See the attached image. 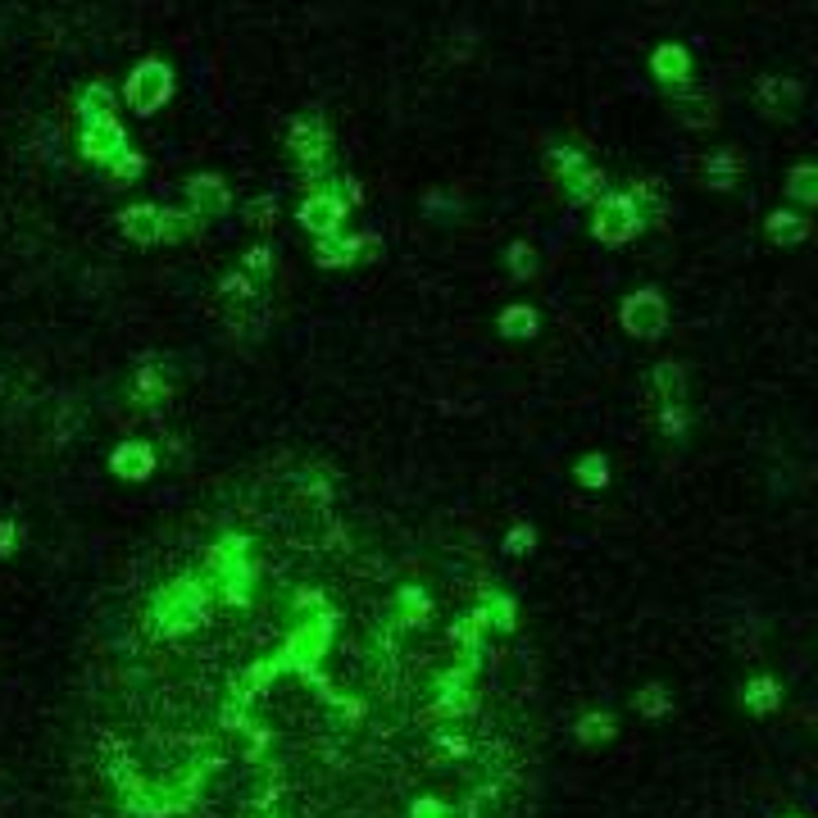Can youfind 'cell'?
Masks as SVG:
<instances>
[{"mask_svg": "<svg viewBox=\"0 0 818 818\" xmlns=\"http://www.w3.org/2000/svg\"><path fill=\"white\" fill-rule=\"evenodd\" d=\"M332 627H337V614L332 610H323L319 618H305V623H295V632L282 642V650L269 659V668H273V678L278 674H287V668H295L301 678H314L319 687H323V696L327 700H337L327 691V682L319 678V659H323V650H327V642H332Z\"/></svg>", "mask_w": 818, "mask_h": 818, "instance_id": "cell-1", "label": "cell"}, {"mask_svg": "<svg viewBox=\"0 0 818 818\" xmlns=\"http://www.w3.org/2000/svg\"><path fill=\"white\" fill-rule=\"evenodd\" d=\"M209 614V586L196 578H177L155 596V627L164 637H182V632L201 627Z\"/></svg>", "mask_w": 818, "mask_h": 818, "instance_id": "cell-2", "label": "cell"}, {"mask_svg": "<svg viewBox=\"0 0 818 818\" xmlns=\"http://www.w3.org/2000/svg\"><path fill=\"white\" fill-rule=\"evenodd\" d=\"M209 578H214L218 596L228 601V605H246V601H250V578H255L250 541H246V537H223V541L209 550Z\"/></svg>", "mask_w": 818, "mask_h": 818, "instance_id": "cell-3", "label": "cell"}, {"mask_svg": "<svg viewBox=\"0 0 818 818\" xmlns=\"http://www.w3.org/2000/svg\"><path fill=\"white\" fill-rule=\"evenodd\" d=\"M591 205H596V218H591V237H596L601 246H627L632 237L646 228V218H642L637 201H632L627 192H601Z\"/></svg>", "mask_w": 818, "mask_h": 818, "instance_id": "cell-4", "label": "cell"}, {"mask_svg": "<svg viewBox=\"0 0 818 818\" xmlns=\"http://www.w3.org/2000/svg\"><path fill=\"white\" fill-rule=\"evenodd\" d=\"M623 332L627 337H637V342H659L664 337V327H668V301H664V291L655 287H642V291H632L623 310Z\"/></svg>", "mask_w": 818, "mask_h": 818, "instance_id": "cell-5", "label": "cell"}, {"mask_svg": "<svg viewBox=\"0 0 818 818\" xmlns=\"http://www.w3.org/2000/svg\"><path fill=\"white\" fill-rule=\"evenodd\" d=\"M169 96H173V68L164 60H141L128 78V105L137 115H155Z\"/></svg>", "mask_w": 818, "mask_h": 818, "instance_id": "cell-6", "label": "cell"}, {"mask_svg": "<svg viewBox=\"0 0 818 818\" xmlns=\"http://www.w3.org/2000/svg\"><path fill=\"white\" fill-rule=\"evenodd\" d=\"M287 146H291V155L301 160V169H323L327 164V155H332V132H327V119L323 115H305V119H295L291 123V137H287Z\"/></svg>", "mask_w": 818, "mask_h": 818, "instance_id": "cell-7", "label": "cell"}, {"mask_svg": "<svg viewBox=\"0 0 818 818\" xmlns=\"http://www.w3.org/2000/svg\"><path fill=\"white\" fill-rule=\"evenodd\" d=\"M295 218H301V228L314 233V237H332L346 228V201L332 192V187H319L301 209H295Z\"/></svg>", "mask_w": 818, "mask_h": 818, "instance_id": "cell-8", "label": "cell"}, {"mask_svg": "<svg viewBox=\"0 0 818 818\" xmlns=\"http://www.w3.org/2000/svg\"><path fill=\"white\" fill-rule=\"evenodd\" d=\"M187 209L196 218H223L233 209V192H228V182L214 177V173H196L187 182Z\"/></svg>", "mask_w": 818, "mask_h": 818, "instance_id": "cell-9", "label": "cell"}, {"mask_svg": "<svg viewBox=\"0 0 818 818\" xmlns=\"http://www.w3.org/2000/svg\"><path fill=\"white\" fill-rule=\"evenodd\" d=\"M119 151H128V137L119 128V119H100V123H83V155L92 164H109Z\"/></svg>", "mask_w": 818, "mask_h": 818, "instance_id": "cell-10", "label": "cell"}, {"mask_svg": "<svg viewBox=\"0 0 818 818\" xmlns=\"http://www.w3.org/2000/svg\"><path fill=\"white\" fill-rule=\"evenodd\" d=\"M650 73H655V83L668 87V92L691 87V55H687V46H674V42L655 46V55H650Z\"/></svg>", "mask_w": 818, "mask_h": 818, "instance_id": "cell-11", "label": "cell"}, {"mask_svg": "<svg viewBox=\"0 0 818 818\" xmlns=\"http://www.w3.org/2000/svg\"><path fill=\"white\" fill-rule=\"evenodd\" d=\"M109 469H115L123 482H146L155 473V445L151 441H123L109 455Z\"/></svg>", "mask_w": 818, "mask_h": 818, "instance_id": "cell-12", "label": "cell"}, {"mask_svg": "<svg viewBox=\"0 0 818 818\" xmlns=\"http://www.w3.org/2000/svg\"><path fill=\"white\" fill-rule=\"evenodd\" d=\"M487 627L492 623H487V614H482V605L451 623V642L460 646L464 659H482V650H487Z\"/></svg>", "mask_w": 818, "mask_h": 818, "instance_id": "cell-13", "label": "cell"}, {"mask_svg": "<svg viewBox=\"0 0 818 818\" xmlns=\"http://www.w3.org/2000/svg\"><path fill=\"white\" fill-rule=\"evenodd\" d=\"M119 228H123V237H132L137 246H155L160 241V205H128L123 214H119Z\"/></svg>", "mask_w": 818, "mask_h": 818, "instance_id": "cell-14", "label": "cell"}, {"mask_svg": "<svg viewBox=\"0 0 818 818\" xmlns=\"http://www.w3.org/2000/svg\"><path fill=\"white\" fill-rule=\"evenodd\" d=\"M741 173H746V160H741V151H732V146H723L719 155L704 160V187H714V192H732Z\"/></svg>", "mask_w": 818, "mask_h": 818, "instance_id": "cell-15", "label": "cell"}, {"mask_svg": "<svg viewBox=\"0 0 818 818\" xmlns=\"http://www.w3.org/2000/svg\"><path fill=\"white\" fill-rule=\"evenodd\" d=\"M741 704H746L751 714L768 719L773 710H783V682H777L773 674H760V678H751L746 687H741Z\"/></svg>", "mask_w": 818, "mask_h": 818, "instance_id": "cell-16", "label": "cell"}, {"mask_svg": "<svg viewBox=\"0 0 818 818\" xmlns=\"http://www.w3.org/2000/svg\"><path fill=\"white\" fill-rule=\"evenodd\" d=\"M374 241V237H342V233H332V237H319V246H314V259L323 269H346V265H355V255Z\"/></svg>", "mask_w": 818, "mask_h": 818, "instance_id": "cell-17", "label": "cell"}, {"mask_svg": "<svg viewBox=\"0 0 818 818\" xmlns=\"http://www.w3.org/2000/svg\"><path fill=\"white\" fill-rule=\"evenodd\" d=\"M805 96V87L800 83H792V78H760V87H755V100H760V109L764 115H783V109H792L796 100Z\"/></svg>", "mask_w": 818, "mask_h": 818, "instance_id": "cell-18", "label": "cell"}, {"mask_svg": "<svg viewBox=\"0 0 818 818\" xmlns=\"http://www.w3.org/2000/svg\"><path fill=\"white\" fill-rule=\"evenodd\" d=\"M764 233H768L773 246H800L809 237V218L796 214V209H773L764 218Z\"/></svg>", "mask_w": 818, "mask_h": 818, "instance_id": "cell-19", "label": "cell"}, {"mask_svg": "<svg viewBox=\"0 0 818 818\" xmlns=\"http://www.w3.org/2000/svg\"><path fill=\"white\" fill-rule=\"evenodd\" d=\"M605 192V169H596V164H578L569 177H564V196H569V205H591Z\"/></svg>", "mask_w": 818, "mask_h": 818, "instance_id": "cell-20", "label": "cell"}, {"mask_svg": "<svg viewBox=\"0 0 818 818\" xmlns=\"http://www.w3.org/2000/svg\"><path fill=\"white\" fill-rule=\"evenodd\" d=\"M650 387H655V400H659V405H687V368L674 364V359L655 364Z\"/></svg>", "mask_w": 818, "mask_h": 818, "instance_id": "cell-21", "label": "cell"}, {"mask_svg": "<svg viewBox=\"0 0 818 818\" xmlns=\"http://www.w3.org/2000/svg\"><path fill=\"white\" fill-rule=\"evenodd\" d=\"M573 736L582 741V746H605V741H614V736H618V719H614L610 710H591V714H582V719H578Z\"/></svg>", "mask_w": 818, "mask_h": 818, "instance_id": "cell-22", "label": "cell"}, {"mask_svg": "<svg viewBox=\"0 0 818 818\" xmlns=\"http://www.w3.org/2000/svg\"><path fill=\"white\" fill-rule=\"evenodd\" d=\"M428 614H432L428 591H419V586H400L396 591V618H400V627H423Z\"/></svg>", "mask_w": 818, "mask_h": 818, "instance_id": "cell-23", "label": "cell"}, {"mask_svg": "<svg viewBox=\"0 0 818 818\" xmlns=\"http://www.w3.org/2000/svg\"><path fill=\"white\" fill-rule=\"evenodd\" d=\"M496 327H501V337H509V342H528V337H537V310H528V305H505Z\"/></svg>", "mask_w": 818, "mask_h": 818, "instance_id": "cell-24", "label": "cell"}, {"mask_svg": "<svg viewBox=\"0 0 818 818\" xmlns=\"http://www.w3.org/2000/svg\"><path fill=\"white\" fill-rule=\"evenodd\" d=\"M637 714H642L646 723H659V719H668V714H674V691H668L664 682H650V687H642V691H637Z\"/></svg>", "mask_w": 818, "mask_h": 818, "instance_id": "cell-25", "label": "cell"}, {"mask_svg": "<svg viewBox=\"0 0 818 818\" xmlns=\"http://www.w3.org/2000/svg\"><path fill=\"white\" fill-rule=\"evenodd\" d=\"M678 119L687 128H710L719 115H714V100L710 96H691V87L678 92Z\"/></svg>", "mask_w": 818, "mask_h": 818, "instance_id": "cell-26", "label": "cell"}, {"mask_svg": "<svg viewBox=\"0 0 818 818\" xmlns=\"http://www.w3.org/2000/svg\"><path fill=\"white\" fill-rule=\"evenodd\" d=\"M78 115H83V123H100V119H115V92H109L105 83L87 87V92H83V100H78Z\"/></svg>", "mask_w": 818, "mask_h": 818, "instance_id": "cell-27", "label": "cell"}, {"mask_svg": "<svg viewBox=\"0 0 818 818\" xmlns=\"http://www.w3.org/2000/svg\"><path fill=\"white\" fill-rule=\"evenodd\" d=\"M482 614H487V623L496 632H514L518 605H514V596H505V591H487V596H482Z\"/></svg>", "mask_w": 818, "mask_h": 818, "instance_id": "cell-28", "label": "cell"}, {"mask_svg": "<svg viewBox=\"0 0 818 818\" xmlns=\"http://www.w3.org/2000/svg\"><path fill=\"white\" fill-rule=\"evenodd\" d=\"M201 228V218L192 209H160V241H182Z\"/></svg>", "mask_w": 818, "mask_h": 818, "instance_id": "cell-29", "label": "cell"}, {"mask_svg": "<svg viewBox=\"0 0 818 818\" xmlns=\"http://www.w3.org/2000/svg\"><path fill=\"white\" fill-rule=\"evenodd\" d=\"M632 201H637V209H642V218H646V209H650V218L659 223L664 214H668V201H664V187H659V182L655 177H646V182H637V187H632L627 192Z\"/></svg>", "mask_w": 818, "mask_h": 818, "instance_id": "cell-30", "label": "cell"}, {"mask_svg": "<svg viewBox=\"0 0 818 818\" xmlns=\"http://www.w3.org/2000/svg\"><path fill=\"white\" fill-rule=\"evenodd\" d=\"M787 192L809 209V205L818 201V169H814V164H796L792 177H787Z\"/></svg>", "mask_w": 818, "mask_h": 818, "instance_id": "cell-31", "label": "cell"}, {"mask_svg": "<svg viewBox=\"0 0 818 818\" xmlns=\"http://www.w3.org/2000/svg\"><path fill=\"white\" fill-rule=\"evenodd\" d=\"M505 265H509V273H514L518 282H528V278L537 273V246H532V241H514V246L505 250Z\"/></svg>", "mask_w": 818, "mask_h": 818, "instance_id": "cell-32", "label": "cell"}, {"mask_svg": "<svg viewBox=\"0 0 818 818\" xmlns=\"http://www.w3.org/2000/svg\"><path fill=\"white\" fill-rule=\"evenodd\" d=\"M573 473H578L582 487H605V482H610V460L605 455H582Z\"/></svg>", "mask_w": 818, "mask_h": 818, "instance_id": "cell-33", "label": "cell"}, {"mask_svg": "<svg viewBox=\"0 0 818 818\" xmlns=\"http://www.w3.org/2000/svg\"><path fill=\"white\" fill-rule=\"evenodd\" d=\"M546 164H550V173H555V177H569L578 164H586V155L578 151V146H555V151L546 155Z\"/></svg>", "mask_w": 818, "mask_h": 818, "instance_id": "cell-34", "label": "cell"}, {"mask_svg": "<svg viewBox=\"0 0 818 818\" xmlns=\"http://www.w3.org/2000/svg\"><path fill=\"white\" fill-rule=\"evenodd\" d=\"M141 169H146V160H141L137 151H119L115 160L105 164V173L115 177V182H132V177H141Z\"/></svg>", "mask_w": 818, "mask_h": 818, "instance_id": "cell-35", "label": "cell"}, {"mask_svg": "<svg viewBox=\"0 0 818 818\" xmlns=\"http://www.w3.org/2000/svg\"><path fill=\"white\" fill-rule=\"evenodd\" d=\"M687 405H659V432L664 437H682L687 432Z\"/></svg>", "mask_w": 818, "mask_h": 818, "instance_id": "cell-36", "label": "cell"}, {"mask_svg": "<svg viewBox=\"0 0 818 818\" xmlns=\"http://www.w3.org/2000/svg\"><path fill=\"white\" fill-rule=\"evenodd\" d=\"M273 218H278V201L273 196H259L246 205V223L250 228H273Z\"/></svg>", "mask_w": 818, "mask_h": 818, "instance_id": "cell-37", "label": "cell"}, {"mask_svg": "<svg viewBox=\"0 0 818 818\" xmlns=\"http://www.w3.org/2000/svg\"><path fill=\"white\" fill-rule=\"evenodd\" d=\"M532 546H537V532L528 524H514L505 532V555H514V560H518V555H532Z\"/></svg>", "mask_w": 818, "mask_h": 818, "instance_id": "cell-38", "label": "cell"}, {"mask_svg": "<svg viewBox=\"0 0 818 818\" xmlns=\"http://www.w3.org/2000/svg\"><path fill=\"white\" fill-rule=\"evenodd\" d=\"M409 818H455V809L445 805V800H432V796H423V800H415V805H409Z\"/></svg>", "mask_w": 818, "mask_h": 818, "instance_id": "cell-39", "label": "cell"}, {"mask_svg": "<svg viewBox=\"0 0 818 818\" xmlns=\"http://www.w3.org/2000/svg\"><path fill=\"white\" fill-rule=\"evenodd\" d=\"M218 291L228 295V301H250V295H255V287H250V278H246V273H228V278L218 282Z\"/></svg>", "mask_w": 818, "mask_h": 818, "instance_id": "cell-40", "label": "cell"}, {"mask_svg": "<svg viewBox=\"0 0 818 818\" xmlns=\"http://www.w3.org/2000/svg\"><path fill=\"white\" fill-rule=\"evenodd\" d=\"M241 265H246V273H273V250L269 246H250Z\"/></svg>", "mask_w": 818, "mask_h": 818, "instance_id": "cell-41", "label": "cell"}, {"mask_svg": "<svg viewBox=\"0 0 818 818\" xmlns=\"http://www.w3.org/2000/svg\"><path fill=\"white\" fill-rule=\"evenodd\" d=\"M137 396L141 400H160L164 396V383H160L155 368H141V374H137Z\"/></svg>", "mask_w": 818, "mask_h": 818, "instance_id": "cell-42", "label": "cell"}, {"mask_svg": "<svg viewBox=\"0 0 818 818\" xmlns=\"http://www.w3.org/2000/svg\"><path fill=\"white\" fill-rule=\"evenodd\" d=\"M14 546H19L14 518H0V560H6V555H14Z\"/></svg>", "mask_w": 818, "mask_h": 818, "instance_id": "cell-43", "label": "cell"}, {"mask_svg": "<svg viewBox=\"0 0 818 818\" xmlns=\"http://www.w3.org/2000/svg\"><path fill=\"white\" fill-rule=\"evenodd\" d=\"M787 818H800V814H787Z\"/></svg>", "mask_w": 818, "mask_h": 818, "instance_id": "cell-44", "label": "cell"}]
</instances>
